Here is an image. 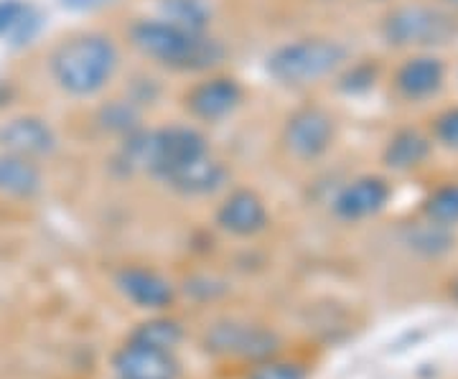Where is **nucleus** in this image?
Masks as SVG:
<instances>
[{"label":"nucleus","instance_id":"bb28decb","mask_svg":"<svg viewBox=\"0 0 458 379\" xmlns=\"http://www.w3.org/2000/svg\"><path fill=\"white\" fill-rule=\"evenodd\" d=\"M105 3H110V0H62V5L69 11H95Z\"/></svg>","mask_w":458,"mask_h":379},{"label":"nucleus","instance_id":"c85d7f7f","mask_svg":"<svg viewBox=\"0 0 458 379\" xmlns=\"http://www.w3.org/2000/svg\"><path fill=\"white\" fill-rule=\"evenodd\" d=\"M8 99H11V84L0 82V107H5Z\"/></svg>","mask_w":458,"mask_h":379},{"label":"nucleus","instance_id":"20e7f679","mask_svg":"<svg viewBox=\"0 0 458 379\" xmlns=\"http://www.w3.org/2000/svg\"><path fill=\"white\" fill-rule=\"evenodd\" d=\"M377 33L387 49L400 54L441 51L458 41V13L443 3L403 0L379 16Z\"/></svg>","mask_w":458,"mask_h":379},{"label":"nucleus","instance_id":"f3484780","mask_svg":"<svg viewBox=\"0 0 458 379\" xmlns=\"http://www.w3.org/2000/svg\"><path fill=\"white\" fill-rule=\"evenodd\" d=\"M44 189L47 176L41 164L0 150V198L33 201L44 194Z\"/></svg>","mask_w":458,"mask_h":379},{"label":"nucleus","instance_id":"a211bd4d","mask_svg":"<svg viewBox=\"0 0 458 379\" xmlns=\"http://www.w3.org/2000/svg\"><path fill=\"white\" fill-rule=\"evenodd\" d=\"M41 11L31 0H0V41L26 46L41 31Z\"/></svg>","mask_w":458,"mask_h":379},{"label":"nucleus","instance_id":"0eeeda50","mask_svg":"<svg viewBox=\"0 0 458 379\" xmlns=\"http://www.w3.org/2000/svg\"><path fill=\"white\" fill-rule=\"evenodd\" d=\"M245 102L242 82L227 72L201 74L197 82L189 84L181 95V107L199 125H219L234 115Z\"/></svg>","mask_w":458,"mask_h":379},{"label":"nucleus","instance_id":"f257e3e1","mask_svg":"<svg viewBox=\"0 0 458 379\" xmlns=\"http://www.w3.org/2000/svg\"><path fill=\"white\" fill-rule=\"evenodd\" d=\"M125 41L140 59L171 74H209L227 62V46L212 31H189L161 16L132 18Z\"/></svg>","mask_w":458,"mask_h":379},{"label":"nucleus","instance_id":"b1692460","mask_svg":"<svg viewBox=\"0 0 458 379\" xmlns=\"http://www.w3.org/2000/svg\"><path fill=\"white\" fill-rule=\"evenodd\" d=\"M245 379H309V366L298 359L276 354L270 359L247 364Z\"/></svg>","mask_w":458,"mask_h":379},{"label":"nucleus","instance_id":"ddd939ff","mask_svg":"<svg viewBox=\"0 0 458 379\" xmlns=\"http://www.w3.org/2000/svg\"><path fill=\"white\" fill-rule=\"evenodd\" d=\"M433 156H436V143H433L428 128L400 125L385 138L382 150H379V164L387 173L408 176V173L426 168Z\"/></svg>","mask_w":458,"mask_h":379},{"label":"nucleus","instance_id":"f8f14e48","mask_svg":"<svg viewBox=\"0 0 458 379\" xmlns=\"http://www.w3.org/2000/svg\"><path fill=\"white\" fill-rule=\"evenodd\" d=\"M214 224L234 240H255L270 227V209L255 189L234 186L216 204Z\"/></svg>","mask_w":458,"mask_h":379},{"label":"nucleus","instance_id":"1a4fd4ad","mask_svg":"<svg viewBox=\"0 0 458 379\" xmlns=\"http://www.w3.org/2000/svg\"><path fill=\"white\" fill-rule=\"evenodd\" d=\"M113 285L128 303L148 314H165L179 300V285L150 265H120L113 273Z\"/></svg>","mask_w":458,"mask_h":379},{"label":"nucleus","instance_id":"a878e982","mask_svg":"<svg viewBox=\"0 0 458 379\" xmlns=\"http://www.w3.org/2000/svg\"><path fill=\"white\" fill-rule=\"evenodd\" d=\"M183 296H189L191 300H199V303H212V300H219L229 291L227 281H222L219 275L214 273H194L183 281ZM179 291V293H181Z\"/></svg>","mask_w":458,"mask_h":379},{"label":"nucleus","instance_id":"393cba45","mask_svg":"<svg viewBox=\"0 0 458 379\" xmlns=\"http://www.w3.org/2000/svg\"><path fill=\"white\" fill-rule=\"evenodd\" d=\"M428 132L436 143V148L458 153V102L445 105L428 120Z\"/></svg>","mask_w":458,"mask_h":379},{"label":"nucleus","instance_id":"7ed1b4c3","mask_svg":"<svg viewBox=\"0 0 458 379\" xmlns=\"http://www.w3.org/2000/svg\"><path fill=\"white\" fill-rule=\"evenodd\" d=\"M352 62V49L324 33L283 41L265 56V74L283 89L301 92L334 80Z\"/></svg>","mask_w":458,"mask_h":379},{"label":"nucleus","instance_id":"6ab92c4d","mask_svg":"<svg viewBox=\"0 0 458 379\" xmlns=\"http://www.w3.org/2000/svg\"><path fill=\"white\" fill-rule=\"evenodd\" d=\"M95 125L99 132L123 140L143 128V105H138L132 97L105 99L95 110Z\"/></svg>","mask_w":458,"mask_h":379},{"label":"nucleus","instance_id":"423d86ee","mask_svg":"<svg viewBox=\"0 0 458 379\" xmlns=\"http://www.w3.org/2000/svg\"><path fill=\"white\" fill-rule=\"evenodd\" d=\"M336 115L318 102H303L285 115L278 143L283 153L295 164H316L336 146Z\"/></svg>","mask_w":458,"mask_h":379},{"label":"nucleus","instance_id":"39448f33","mask_svg":"<svg viewBox=\"0 0 458 379\" xmlns=\"http://www.w3.org/2000/svg\"><path fill=\"white\" fill-rule=\"evenodd\" d=\"M201 349L214 359L255 364L283 351V339L273 326L247 318H219L201 333Z\"/></svg>","mask_w":458,"mask_h":379},{"label":"nucleus","instance_id":"cd10ccee","mask_svg":"<svg viewBox=\"0 0 458 379\" xmlns=\"http://www.w3.org/2000/svg\"><path fill=\"white\" fill-rule=\"evenodd\" d=\"M445 296H448V300H451L454 306H458V273L456 275H451L448 282H445Z\"/></svg>","mask_w":458,"mask_h":379},{"label":"nucleus","instance_id":"f03ea898","mask_svg":"<svg viewBox=\"0 0 458 379\" xmlns=\"http://www.w3.org/2000/svg\"><path fill=\"white\" fill-rule=\"evenodd\" d=\"M123 49L113 33L74 31L56 41L47 56L51 84L69 99H95L117 80Z\"/></svg>","mask_w":458,"mask_h":379},{"label":"nucleus","instance_id":"9b49d317","mask_svg":"<svg viewBox=\"0 0 458 379\" xmlns=\"http://www.w3.org/2000/svg\"><path fill=\"white\" fill-rule=\"evenodd\" d=\"M62 148V138L47 117L36 113L8 117L0 122V150L44 164Z\"/></svg>","mask_w":458,"mask_h":379},{"label":"nucleus","instance_id":"dca6fc26","mask_svg":"<svg viewBox=\"0 0 458 379\" xmlns=\"http://www.w3.org/2000/svg\"><path fill=\"white\" fill-rule=\"evenodd\" d=\"M397 240H400V245L408 249L412 257L428 260V263H436V260L448 257L456 249L458 242L456 230L436 224V222H430V219L420 215L400 227Z\"/></svg>","mask_w":458,"mask_h":379},{"label":"nucleus","instance_id":"9d476101","mask_svg":"<svg viewBox=\"0 0 458 379\" xmlns=\"http://www.w3.org/2000/svg\"><path fill=\"white\" fill-rule=\"evenodd\" d=\"M394 186L385 173H360L331 198V215L344 224H360L379 216L393 204Z\"/></svg>","mask_w":458,"mask_h":379},{"label":"nucleus","instance_id":"aec40b11","mask_svg":"<svg viewBox=\"0 0 458 379\" xmlns=\"http://www.w3.org/2000/svg\"><path fill=\"white\" fill-rule=\"evenodd\" d=\"M186 336V329L179 318L168 314H150L146 321H140L135 329L128 333V341L143 344V347L164 349V351H176Z\"/></svg>","mask_w":458,"mask_h":379},{"label":"nucleus","instance_id":"4be33fe9","mask_svg":"<svg viewBox=\"0 0 458 379\" xmlns=\"http://www.w3.org/2000/svg\"><path fill=\"white\" fill-rule=\"evenodd\" d=\"M382 77H385V66L379 64V59H357L344 66L334 77V84L346 97H364L375 92Z\"/></svg>","mask_w":458,"mask_h":379},{"label":"nucleus","instance_id":"6e6552de","mask_svg":"<svg viewBox=\"0 0 458 379\" xmlns=\"http://www.w3.org/2000/svg\"><path fill=\"white\" fill-rule=\"evenodd\" d=\"M387 82L394 99L405 105H426L443 95L448 84V64L438 51L403 54Z\"/></svg>","mask_w":458,"mask_h":379},{"label":"nucleus","instance_id":"412c9836","mask_svg":"<svg viewBox=\"0 0 458 379\" xmlns=\"http://www.w3.org/2000/svg\"><path fill=\"white\" fill-rule=\"evenodd\" d=\"M156 16L189 31H212L214 8L209 0H156Z\"/></svg>","mask_w":458,"mask_h":379},{"label":"nucleus","instance_id":"2eb2a0df","mask_svg":"<svg viewBox=\"0 0 458 379\" xmlns=\"http://www.w3.org/2000/svg\"><path fill=\"white\" fill-rule=\"evenodd\" d=\"M229 181H232L229 165L219 156H214L212 150L189 165H183L164 186L181 198H209L227 191Z\"/></svg>","mask_w":458,"mask_h":379},{"label":"nucleus","instance_id":"4468645a","mask_svg":"<svg viewBox=\"0 0 458 379\" xmlns=\"http://www.w3.org/2000/svg\"><path fill=\"white\" fill-rule=\"evenodd\" d=\"M114 379H179L181 362L176 351L143 347L128 341L117 347L110 357Z\"/></svg>","mask_w":458,"mask_h":379},{"label":"nucleus","instance_id":"5701e85b","mask_svg":"<svg viewBox=\"0 0 458 379\" xmlns=\"http://www.w3.org/2000/svg\"><path fill=\"white\" fill-rule=\"evenodd\" d=\"M418 215L436 224L458 230V181H443L433 186L426 197L420 198Z\"/></svg>","mask_w":458,"mask_h":379},{"label":"nucleus","instance_id":"c756f323","mask_svg":"<svg viewBox=\"0 0 458 379\" xmlns=\"http://www.w3.org/2000/svg\"><path fill=\"white\" fill-rule=\"evenodd\" d=\"M438 3H443L445 8H451L454 13H458V0H438Z\"/></svg>","mask_w":458,"mask_h":379}]
</instances>
